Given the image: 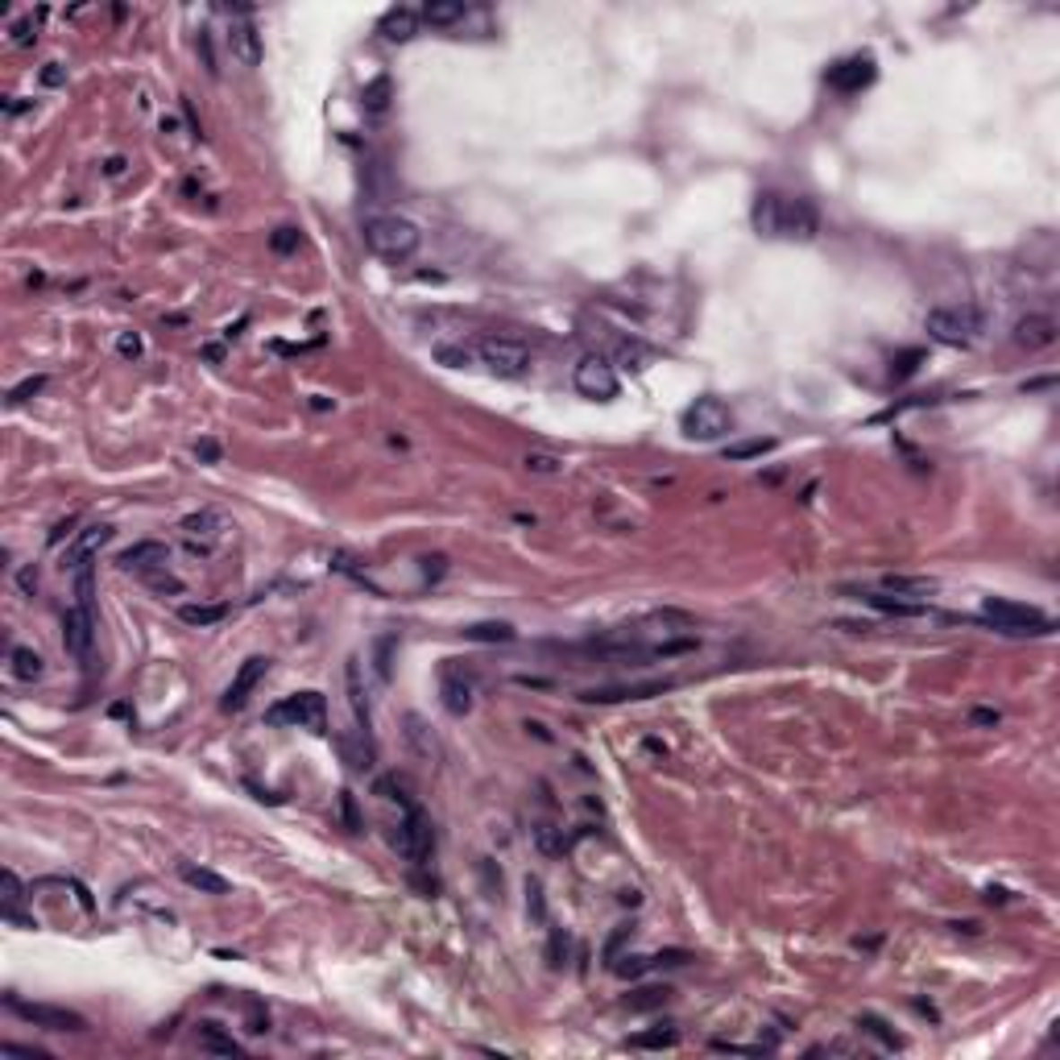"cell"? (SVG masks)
Masks as SVG:
<instances>
[{"instance_id":"cell-22","label":"cell","mask_w":1060,"mask_h":1060,"mask_svg":"<svg viewBox=\"0 0 1060 1060\" xmlns=\"http://www.w3.org/2000/svg\"><path fill=\"white\" fill-rule=\"evenodd\" d=\"M418 22H423V17H418L415 9H407V4H398V9H390L386 17L377 22V33H381L386 42H410V38H415V33H418Z\"/></svg>"},{"instance_id":"cell-6","label":"cell","mask_w":1060,"mask_h":1060,"mask_svg":"<svg viewBox=\"0 0 1060 1060\" xmlns=\"http://www.w3.org/2000/svg\"><path fill=\"white\" fill-rule=\"evenodd\" d=\"M924 328H928L932 340L965 348V344H974L977 332H982V315H977L974 307H936V311H928Z\"/></svg>"},{"instance_id":"cell-37","label":"cell","mask_w":1060,"mask_h":1060,"mask_svg":"<svg viewBox=\"0 0 1060 1060\" xmlns=\"http://www.w3.org/2000/svg\"><path fill=\"white\" fill-rule=\"evenodd\" d=\"M920 361H924L920 348H907V353L895 356V364H890V377H895V381H907V377L920 369Z\"/></svg>"},{"instance_id":"cell-48","label":"cell","mask_w":1060,"mask_h":1060,"mask_svg":"<svg viewBox=\"0 0 1060 1060\" xmlns=\"http://www.w3.org/2000/svg\"><path fill=\"white\" fill-rule=\"evenodd\" d=\"M71 526H75V518H66V522L54 526V530H50V547H54V543H63V535H71Z\"/></svg>"},{"instance_id":"cell-32","label":"cell","mask_w":1060,"mask_h":1060,"mask_svg":"<svg viewBox=\"0 0 1060 1060\" xmlns=\"http://www.w3.org/2000/svg\"><path fill=\"white\" fill-rule=\"evenodd\" d=\"M13 675L17 679H38L42 675V654L30 651V646H17L13 651Z\"/></svg>"},{"instance_id":"cell-4","label":"cell","mask_w":1060,"mask_h":1060,"mask_svg":"<svg viewBox=\"0 0 1060 1060\" xmlns=\"http://www.w3.org/2000/svg\"><path fill=\"white\" fill-rule=\"evenodd\" d=\"M477 361L489 369V373L497 377H526L530 373V364H535V356H530V348H526L522 340H514V336H481L477 340Z\"/></svg>"},{"instance_id":"cell-34","label":"cell","mask_w":1060,"mask_h":1060,"mask_svg":"<svg viewBox=\"0 0 1060 1060\" xmlns=\"http://www.w3.org/2000/svg\"><path fill=\"white\" fill-rule=\"evenodd\" d=\"M775 451V440H741L725 448V460H754V456H767Z\"/></svg>"},{"instance_id":"cell-20","label":"cell","mask_w":1060,"mask_h":1060,"mask_svg":"<svg viewBox=\"0 0 1060 1060\" xmlns=\"http://www.w3.org/2000/svg\"><path fill=\"white\" fill-rule=\"evenodd\" d=\"M112 539V526H104V522H96V526H87V530H79L75 535V543L66 547V568H83V564H92V556H96L100 547Z\"/></svg>"},{"instance_id":"cell-18","label":"cell","mask_w":1060,"mask_h":1060,"mask_svg":"<svg viewBox=\"0 0 1060 1060\" xmlns=\"http://www.w3.org/2000/svg\"><path fill=\"white\" fill-rule=\"evenodd\" d=\"M841 592L857 597L870 609L887 613V618H924V613H932L928 600H903V597H890V592H866V589H841Z\"/></svg>"},{"instance_id":"cell-17","label":"cell","mask_w":1060,"mask_h":1060,"mask_svg":"<svg viewBox=\"0 0 1060 1060\" xmlns=\"http://www.w3.org/2000/svg\"><path fill=\"white\" fill-rule=\"evenodd\" d=\"M440 696H443V708H448L451 717H464L472 708V679L460 671V667L443 663L440 671Z\"/></svg>"},{"instance_id":"cell-42","label":"cell","mask_w":1060,"mask_h":1060,"mask_svg":"<svg viewBox=\"0 0 1060 1060\" xmlns=\"http://www.w3.org/2000/svg\"><path fill=\"white\" fill-rule=\"evenodd\" d=\"M42 386H46V377H25L22 386H13V390H9V407H22L25 398H33Z\"/></svg>"},{"instance_id":"cell-25","label":"cell","mask_w":1060,"mask_h":1060,"mask_svg":"<svg viewBox=\"0 0 1060 1060\" xmlns=\"http://www.w3.org/2000/svg\"><path fill=\"white\" fill-rule=\"evenodd\" d=\"M464 0H431V4H423V22L427 25H435V30H443V25H456V22H464Z\"/></svg>"},{"instance_id":"cell-24","label":"cell","mask_w":1060,"mask_h":1060,"mask_svg":"<svg viewBox=\"0 0 1060 1060\" xmlns=\"http://www.w3.org/2000/svg\"><path fill=\"white\" fill-rule=\"evenodd\" d=\"M228 605L224 600H187V605H179V621H187V626H215V621H224L228 618Z\"/></svg>"},{"instance_id":"cell-28","label":"cell","mask_w":1060,"mask_h":1060,"mask_svg":"<svg viewBox=\"0 0 1060 1060\" xmlns=\"http://www.w3.org/2000/svg\"><path fill=\"white\" fill-rule=\"evenodd\" d=\"M348 700H353V713H356V729L369 733V700H364V688H361V663H348Z\"/></svg>"},{"instance_id":"cell-51","label":"cell","mask_w":1060,"mask_h":1060,"mask_svg":"<svg viewBox=\"0 0 1060 1060\" xmlns=\"http://www.w3.org/2000/svg\"><path fill=\"white\" fill-rule=\"evenodd\" d=\"M986 899H990V903H1003V899H1007V890H998V887H990V890H986Z\"/></svg>"},{"instance_id":"cell-10","label":"cell","mask_w":1060,"mask_h":1060,"mask_svg":"<svg viewBox=\"0 0 1060 1060\" xmlns=\"http://www.w3.org/2000/svg\"><path fill=\"white\" fill-rule=\"evenodd\" d=\"M572 386H576L580 398L609 402V398H618V373H613V364L605 361V356L589 353V356H580L576 369H572Z\"/></svg>"},{"instance_id":"cell-11","label":"cell","mask_w":1060,"mask_h":1060,"mask_svg":"<svg viewBox=\"0 0 1060 1060\" xmlns=\"http://www.w3.org/2000/svg\"><path fill=\"white\" fill-rule=\"evenodd\" d=\"M874 75H879V66H874L870 54H849V58H841V63L828 66L825 83L833 87V92H841V96H854V92H862V87L874 83Z\"/></svg>"},{"instance_id":"cell-38","label":"cell","mask_w":1060,"mask_h":1060,"mask_svg":"<svg viewBox=\"0 0 1060 1060\" xmlns=\"http://www.w3.org/2000/svg\"><path fill=\"white\" fill-rule=\"evenodd\" d=\"M25 899V887H22V879L13 874V870H4V915H17V903Z\"/></svg>"},{"instance_id":"cell-1","label":"cell","mask_w":1060,"mask_h":1060,"mask_svg":"<svg viewBox=\"0 0 1060 1060\" xmlns=\"http://www.w3.org/2000/svg\"><path fill=\"white\" fill-rule=\"evenodd\" d=\"M754 228L762 236H787V241H812L820 232V212H816L812 199L803 195H779V191H762L754 199L750 212Z\"/></svg>"},{"instance_id":"cell-14","label":"cell","mask_w":1060,"mask_h":1060,"mask_svg":"<svg viewBox=\"0 0 1060 1060\" xmlns=\"http://www.w3.org/2000/svg\"><path fill=\"white\" fill-rule=\"evenodd\" d=\"M266 671H269V659H261V654H253V659H245L241 663V671L232 675V684H228V692H224V700H220V708L224 713H241V708L249 705V696H253V688L266 679Z\"/></svg>"},{"instance_id":"cell-45","label":"cell","mask_w":1060,"mask_h":1060,"mask_svg":"<svg viewBox=\"0 0 1060 1060\" xmlns=\"http://www.w3.org/2000/svg\"><path fill=\"white\" fill-rule=\"evenodd\" d=\"M195 456H199L204 464H215V460H220V448H215L212 440H199V443H195Z\"/></svg>"},{"instance_id":"cell-7","label":"cell","mask_w":1060,"mask_h":1060,"mask_svg":"<svg viewBox=\"0 0 1060 1060\" xmlns=\"http://www.w3.org/2000/svg\"><path fill=\"white\" fill-rule=\"evenodd\" d=\"M733 431V410L721 402V398H696L692 407L684 410V435L696 443H713L725 440Z\"/></svg>"},{"instance_id":"cell-33","label":"cell","mask_w":1060,"mask_h":1060,"mask_svg":"<svg viewBox=\"0 0 1060 1060\" xmlns=\"http://www.w3.org/2000/svg\"><path fill=\"white\" fill-rule=\"evenodd\" d=\"M361 100H364V108H369V112H386V108H390V75H377L373 83H364Z\"/></svg>"},{"instance_id":"cell-30","label":"cell","mask_w":1060,"mask_h":1060,"mask_svg":"<svg viewBox=\"0 0 1060 1060\" xmlns=\"http://www.w3.org/2000/svg\"><path fill=\"white\" fill-rule=\"evenodd\" d=\"M464 638H469V643H514V626H505V621H481V626H469Z\"/></svg>"},{"instance_id":"cell-12","label":"cell","mask_w":1060,"mask_h":1060,"mask_svg":"<svg viewBox=\"0 0 1060 1060\" xmlns=\"http://www.w3.org/2000/svg\"><path fill=\"white\" fill-rule=\"evenodd\" d=\"M63 646L71 659L87 663L92 659V646H96V613H87L83 605H71L63 613Z\"/></svg>"},{"instance_id":"cell-49","label":"cell","mask_w":1060,"mask_h":1060,"mask_svg":"<svg viewBox=\"0 0 1060 1060\" xmlns=\"http://www.w3.org/2000/svg\"><path fill=\"white\" fill-rule=\"evenodd\" d=\"M33 589H38V572L25 568V572H22V592H33Z\"/></svg>"},{"instance_id":"cell-27","label":"cell","mask_w":1060,"mask_h":1060,"mask_svg":"<svg viewBox=\"0 0 1060 1060\" xmlns=\"http://www.w3.org/2000/svg\"><path fill=\"white\" fill-rule=\"evenodd\" d=\"M182 530H187V539H220V530H224V518L215 514V510H199V514H187L182 518Z\"/></svg>"},{"instance_id":"cell-3","label":"cell","mask_w":1060,"mask_h":1060,"mask_svg":"<svg viewBox=\"0 0 1060 1060\" xmlns=\"http://www.w3.org/2000/svg\"><path fill=\"white\" fill-rule=\"evenodd\" d=\"M982 618L994 626L998 634H1052L1056 626H1052L1044 613L1036 609V605H1023V600H1007V597H986L982 600Z\"/></svg>"},{"instance_id":"cell-31","label":"cell","mask_w":1060,"mask_h":1060,"mask_svg":"<svg viewBox=\"0 0 1060 1060\" xmlns=\"http://www.w3.org/2000/svg\"><path fill=\"white\" fill-rule=\"evenodd\" d=\"M435 361L448 364V369H469V364L477 361V353H472L469 344H435Z\"/></svg>"},{"instance_id":"cell-29","label":"cell","mask_w":1060,"mask_h":1060,"mask_svg":"<svg viewBox=\"0 0 1060 1060\" xmlns=\"http://www.w3.org/2000/svg\"><path fill=\"white\" fill-rule=\"evenodd\" d=\"M857 1028H862V1036H870V1039H879L882 1048L887 1052H895V1048H903V1039L895 1036V1031L887 1028V1019H879V1015H857Z\"/></svg>"},{"instance_id":"cell-5","label":"cell","mask_w":1060,"mask_h":1060,"mask_svg":"<svg viewBox=\"0 0 1060 1060\" xmlns=\"http://www.w3.org/2000/svg\"><path fill=\"white\" fill-rule=\"evenodd\" d=\"M394 849L398 857H407L410 866H427L431 854H435V828H431V820L423 816V808H402V820H398L394 828Z\"/></svg>"},{"instance_id":"cell-23","label":"cell","mask_w":1060,"mask_h":1060,"mask_svg":"<svg viewBox=\"0 0 1060 1060\" xmlns=\"http://www.w3.org/2000/svg\"><path fill=\"white\" fill-rule=\"evenodd\" d=\"M179 879L187 882L191 890H204V895H228V879H220L215 870H207V866H195V862H182L179 866Z\"/></svg>"},{"instance_id":"cell-36","label":"cell","mask_w":1060,"mask_h":1060,"mask_svg":"<svg viewBox=\"0 0 1060 1060\" xmlns=\"http://www.w3.org/2000/svg\"><path fill=\"white\" fill-rule=\"evenodd\" d=\"M522 464H526V472H539V477H556V472H564V460L551 456V451H530Z\"/></svg>"},{"instance_id":"cell-43","label":"cell","mask_w":1060,"mask_h":1060,"mask_svg":"<svg viewBox=\"0 0 1060 1060\" xmlns=\"http://www.w3.org/2000/svg\"><path fill=\"white\" fill-rule=\"evenodd\" d=\"M269 245H274V253H294V249H299V232H294V228H278V232L269 236Z\"/></svg>"},{"instance_id":"cell-40","label":"cell","mask_w":1060,"mask_h":1060,"mask_svg":"<svg viewBox=\"0 0 1060 1060\" xmlns=\"http://www.w3.org/2000/svg\"><path fill=\"white\" fill-rule=\"evenodd\" d=\"M145 584H150V589H158V592H174V597H179V592L187 589V584H182L179 576H171V572H166V568H158V572H145Z\"/></svg>"},{"instance_id":"cell-8","label":"cell","mask_w":1060,"mask_h":1060,"mask_svg":"<svg viewBox=\"0 0 1060 1060\" xmlns=\"http://www.w3.org/2000/svg\"><path fill=\"white\" fill-rule=\"evenodd\" d=\"M269 725H290V729H311V733H323L328 725V705H323L320 692H299V696H286L266 713Z\"/></svg>"},{"instance_id":"cell-2","label":"cell","mask_w":1060,"mask_h":1060,"mask_svg":"<svg viewBox=\"0 0 1060 1060\" xmlns=\"http://www.w3.org/2000/svg\"><path fill=\"white\" fill-rule=\"evenodd\" d=\"M361 236L364 245L373 249L381 261H410L418 253V245H423V232H418L410 220H402V215H369L361 224Z\"/></svg>"},{"instance_id":"cell-9","label":"cell","mask_w":1060,"mask_h":1060,"mask_svg":"<svg viewBox=\"0 0 1060 1060\" xmlns=\"http://www.w3.org/2000/svg\"><path fill=\"white\" fill-rule=\"evenodd\" d=\"M4 1007L13 1011L17 1019L33 1023L42 1031H87V1019L71 1007H54V1003H25L17 994H4Z\"/></svg>"},{"instance_id":"cell-13","label":"cell","mask_w":1060,"mask_h":1060,"mask_svg":"<svg viewBox=\"0 0 1060 1060\" xmlns=\"http://www.w3.org/2000/svg\"><path fill=\"white\" fill-rule=\"evenodd\" d=\"M675 679H646V684H605V688H589L580 692L584 705H618V700H646V696H663L671 692Z\"/></svg>"},{"instance_id":"cell-16","label":"cell","mask_w":1060,"mask_h":1060,"mask_svg":"<svg viewBox=\"0 0 1060 1060\" xmlns=\"http://www.w3.org/2000/svg\"><path fill=\"white\" fill-rule=\"evenodd\" d=\"M117 564L125 572H158V568H166L171 564V547L166 543H158V539H141V543H133V547H125L117 556Z\"/></svg>"},{"instance_id":"cell-26","label":"cell","mask_w":1060,"mask_h":1060,"mask_svg":"<svg viewBox=\"0 0 1060 1060\" xmlns=\"http://www.w3.org/2000/svg\"><path fill=\"white\" fill-rule=\"evenodd\" d=\"M199 1052H212V1056H241V1044L232 1036L215 1028V1023H199Z\"/></svg>"},{"instance_id":"cell-50","label":"cell","mask_w":1060,"mask_h":1060,"mask_svg":"<svg viewBox=\"0 0 1060 1060\" xmlns=\"http://www.w3.org/2000/svg\"><path fill=\"white\" fill-rule=\"evenodd\" d=\"M104 171L112 174V179H117V174H125V158H108V166H104Z\"/></svg>"},{"instance_id":"cell-15","label":"cell","mask_w":1060,"mask_h":1060,"mask_svg":"<svg viewBox=\"0 0 1060 1060\" xmlns=\"http://www.w3.org/2000/svg\"><path fill=\"white\" fill-rule=\"evenodd\" d=\"M1056 320L1052 315H1044V311H1028L1023 320L1015 323V344L1019 348H1028V353H1044V348H1052L1056 344Z\"/></svg>"},{"instance_id":"cell-35","label":"cell","mask_w":1060,"mask_h":1060,"mask_svg":"<svg viewBox=\"0 0 1060 1060\" xmlns=\"http://www.w3.org/2000/svg\"><path fill=\"white\" fill-rule=\"evenodd\" d=\"M675 1028H654V1031H643V1036H630L634 1048H675Z\"/></svg>"},{"instance_id":"cell-44","label":"cell","mask_w":1060,"mask_h":1060,"mask_svg":"<svg viewBox=\"0 0 1060 1060\" xmlns=\"http://www.w3.org/2000/svg\"><path fill=\"white\" fill-rule=\"evenodd\" d=\"M117 353H120V356H129V361H133V356H141V336L125 332V336L117 340Z\"/></svg>"},{"instance_id":"cell-47","label":"cell","mask_w":1060,"mask_h":1060,"mask_svg":"<svg viewBox=\"0 0 1060 1060\" xmlns=\"http://www.w3.org/2000/svg\"><path fill=\"white\" fill-rule=\"evenodd\" d=\"M63 79H66V75H63V66H58V63H50V66L42 71V83H50V87H54V83H63Z\"/></svg>"},{"instance_id":"cell-39","label":"cell","mask_w":1060,"mask_h":1060,"mask_svg":"<svg viewBox=\"0 0 1060 1060\" xmlns=\"http://www.w3.org/2000/svg\"><path fill=\"white\" fill-rule=\"evenodd\" d=\"M667 994H671V990H667V986H646V990H638V994H634V998H630V1007H634V1011L659 1007V1003H667Z\"/></svg>"},{"instance_id":"cell-46","label":"cell","mask_w":1060,"mask_h":1060,"mask_svg":"<svg viewBox=\"0 0 1060 1060\" xmlns=\"http://www.w3.org/2000/svg\"><path fill=\"white\" fill-rule=\"evenodd\" d=\"M969 721H974V725H998V708H974Z\"/></svg>"},{"instance_id":"cell-41","label":"cell","mask_w":1060,"mask_h":1060,"mask_svg":"<svg viewBox=\"0 0 1060 1060\" xmlns=\"http://www.w3.org/2000/svg\"><path fill=\"white\" fill-rule=\"evenodd\" d=\"M340 816H344V825H348V833H361V828H364L361 812H356V795L353 792H340Z\"/></svg>"},{"instance_id":"cell-21","label":"cell","mask_w":1060,"mask_h":1060,"mask_svg":"<svg viewBox=\"0 0 1060 1060\" xmlns=\"http://www.w3.org/2000/svg\"><path fill=\"white\" fill-rule=\"evenodd\" d=\"M879 592H890V597H915V600H928L936 592V580L932 576H899V572H887L879 580Z\"/></svg>"},{"instance_id":"cell-19","label":"cell","mask_w":1060,"mask_h":1060,"mask_svg":"<svg viewBox=\"0 0 1060 1060\" xmlns=\"http://www.w3.org/2000/svg\"><path fill=\"white\" fill-rule=\"evenodd\" d=\"M228 50H232V58L241 66H258L261 63V33L249 17H241V22L228 25Z\"/></svg>"}]
</instances>
